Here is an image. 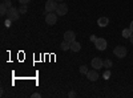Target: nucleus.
<instances>
[{
    "label": "nucleus",
    "mask_w": 133,
    "mask_h": 98,
    "mask_svg": "<svg viewBox=\"0 0 133 98\" xmlns=\"http://www.w3.org/2000/svg\"><path fill=\"white\" fill-rule=\"evenodd\" d=\"M80 49H81V44H80V42H77L76 40L73 42H71V50L72 52H79Z\"/></svg>",
    "instance_id": "nucleus-11"
},
{
    "label": "nucleus",
    "mask_w": 133,
    "mask_h": 98,
    "mask_svg": "<svg viewBox=\"0 0 133 98\" xmlns=\"http://www.w3.org/2000/svg\"><path fill=\"white\" fill-rule=\"evenodd\" d=\"M97 24H98V27L104 28V27H107V25L109 24V19H108V17H100V19L97 20Z\"/></svg>",
    "instance_id": "nucleus-10"
},
{
    "label": "nucleus",
    "mask_w": 133,
    "mask_h": 98,
    "mask_svg": "<svg viewBox=\"0 0 133 98\" xmlns=\"http://www.w3.org/2000/svg\"><path fill=\"white\" fill-rule=\"evenodd\" d=\"M31 97H32V98H40V97H41V94H40V93H33Z\"/></svg>",
    "instance_id": "nucleus-20"
},
{
    "label": "nucleus",
    "mask_w": 133,
    "mask_h": 98,
    "mask_svg": "<svg viewBox=\"0 0 133 98\" xmlns=\"http://www.w3.org/2000/svg\"><path fill=\"white\" fill-rule=\"evenodd\" d=\"M45 23L48 25H55V24L57 23V13L47 12V15H45Z\"/></svg>",
    "instance_id": "nucleus-2"
},
{
    "label": "nucleus",
    "mask_w": 133,
    "mask_h": 98,
    "mask_svg": "<svg viewBox=\"0 0 133 98\" xmlns=\"http://www.w3.org/2000/svg\"><path fill=\"white\" fill-rule=\"evenodd\" d=\"M87 77L89 81H97L98 80V73H97V69H92L87 73Z\"/></svg>",
    "instance_id": "nucleus-9"
},
{
    "label": "nucleus",
    "mask_w": 133,
    "mask_h": 98,
    "mask_svg": "<svg viewBox=\"0 0 133 98\" xmlns=\"http://www.w3.org/2000/svg\"><path fill=\"white\" fill-rule=\"evenodd\" d=\"M132 33H133V32H132L130 28H125V29L123 31V37H124V39H129V37L132 36Z\"/></svg>",
    "instance_id": "nucleus-12"
},
{
    "label": "nucleus",
    "mask_w": 133,
    "mask_h": 98,
    "mask_svg": "<svg viewBox=\"0 0 133 98\" xmlns=\"http://www.w3.org/2000/svg\"><path fill=\"white\" fill-rule=\"evenodd\" d=\"M96 39H97V37H96L95 35H92V36H91V41H96Z\"/></svg>",
    "instance_id": "nucleus-23"
},
{
    "label": "nucleus",
    "mask_w": 133,
    "mask_h": 98,
    "mask_svg": "<svg viewBox=\"0 0 133 98\" xmlns=\"http://www.w3.org/2000/svg\"><path fill=\"white\" fill-rule=\"evenodd\" d=\"M29 2H31V0H19V3H20V4H28Z\"/></svg>",
    "instance_id": "nucleus-21"
},
{
    "label": "nucleus",
    "mask_w": 133,
    "mask_h": 98,
    "mask_svg": "<svg viewBox=\"0 0 133 98\" xmlns=\"http://www.w3.org/2000/svg\"><path fill=\"white\" fill-rule=\"evenodd\" d=\"M113 53H115V56L118 57V58H124L127 56V48L123 47V45H118L113 49Z\"/></svg>",
    "instance_id": "nucleus-3"
},
{
    "label": "nucleus",
    "mask_w": 133,
    "mask_h": 98,
    "mask_svg": "<svg viewBox=\"0 0 133 98\" xmlns=\"http://www.w3.org/2000/svg\"><path fill=\"white\" fill-rule=\"evenodd\" d=\"M7 12H8V7L4 3H2V4H0V15L4 16V15H7Z\"/></svg>",
    "instance_id": "nucleus-13"
},
{
    "label": "nucleus",
    "mask_w": 133,
    "mask_h": 98,
    "mask_svg": "<svg viewBox=\"0 0 133 98\" xmlns=\"http://www.w3.org/2000/svg\"><path fill=\"white\" fill-rule=\"evenodd\" d=\"M68 49H71V42H68V41H63L61 42V50H68Z\"/></svg>",
    "instance_id": "nucleus-14"
},
{
    "label": "nucleus",
    "mask_w": 133,
    "mask_h": 98,
    "mask_svg": "<svg viewBox=\"0 0 133 98\" xmlns=\"http://www.w3.org/2000/svg\"><path fill=\"white\" fill-rule=\"evenodd\" d=\"M57 2L56 0H47L45 3V11L47 12H56V8H57Z\"/></svg>",
    "instance_id": "nucleus-4"
},
{
    "label": "nucleus",
    "mask_w": 133,
    "mask_h": 98,
    "mask_svg": "<svg viewBox=\"0 0 133 98\" xmlns=\"http://www.w3.org/2000/svg\"><path fill=\"white\" fill-rule=\"evenodd\" d=\"M95 47L98 50H105L107 49V40L103 39V37H97L96 41H95Z\"/></svg>",
    "instance_id": "nucleus-5"
},
{
    "label": "nucleus",
    "mask_w": 133,
    "mask_h": 98,
    "mask_svg": "<svg viewBox=\"0 0 133 98\" xmlns=\"http://www.w3.org/2000/svg\"><path fill=\"white\" fill-rule=\"evenodd\" d=\"M56 2H64V0H56Z\"/></svg>",
    "instance_id": "nucleus-26"
},
{
    "label": "nucleus",
    "mask_w": 133,
    "mask_h": 98,
    "mask_svg": "<svg viewBox=\"0 0 133 98\" xmlns=\"http://www.w3.org/2000/svg\"><path fill=\"white\" fill-rule=\"evenodd\" d=\"M130 29H132V32H133V21H132V23H130V27H129Z\"/></svg>",
    "instance_id": "nucleus-25"
},
{
    "label": "nucleus",
    "mask_w": 133,
    "mask_h": 98,
    "mask_svg": "<svg viewBox=\"0 0 133 98\" xmlns=\"http://www.w3.org/2000/svg\"><path fill=\"white\" fill-rule=\"evenodd\" d=\"M91 65H92L93 69H100V68H104V61L100 58V57H95V58L92 60Z\"/></svg>",
    "instance_id": "nucleus-6"
},
{
    "label": "nucleus",
    "mask_w": 133,
    "mask_h": 98,
    "mask_svg": "<svg viewBox=\"0 0 133 98\" xmlns=\"http://www.w3.org/2000/svg\"><path fill=\"white\" fill-rule=\"evenodd\" d=\"M109 77H110V70L107 69V70L104 72V78H105V80H109Z\"/></svg>",
    "instance_id": "nucleus-18"
},
{
    "label": "nucleus",
    "mask_w": 133,
    "mask_h": 98,
    "mask_svg": "<svg viewBox=\"0 0 133 98\" xmlns=\"http://www.w3.org/2000/svg\"><path fill=\"white\" fill-rule=\"evenodd\" d=\"M129 40H130V42H132V44H133V33H132V36L129 37Z\"/></svg>",
    "instance_id": "nucleus-24"
},
{
    "label": "nucleus",
    "mask_w": 133,
    "mask_h": 98,
    "mask_svg": "<svg viewBox=\"0 0 133 98\" xmlns=\"http://www.w3.org/2000/svg\"><path fill=\"white\" fill-rule=\"evenodd\" d=\"M104 68H107V69L112 68V61H110V60H105L104 61Z\"/></svg>",
    "instance_id": "nucleus-17"
},
{
    "label": "nucleus",
    "mask_w": 133,
    "mask_h": 98,
    "mask_svg": "<svg viewBox=\"0 0 133 98\" xmlns=\"http://www.w3.org/2000/svg\"><path fill=\"white\" fill-rule=\"evenodd\" d=\"M7 16L11 21H16L19 20V16H20V12H19V9L15 8V7H11L8 9V12H7Z\"/></svg>",
    "instance_id": "nucleus-1"
},
{
    "label": "nucleus",
    "mask_w": 133,
    "mask_h": 98,
    "mask_svg": "<svg viewBox=\"0 0 133 98\" xmlns=\"http://www.w3.org/2000/svg\"><path fill=\"white\" fill-rule=\"evenodd\" d=\"M75 39H76V35H75V32H73V31H66L65 33H64V40H65V41L73 42Z\"/></svg>",
    "instance_id": "nucleus-8"
},
{
    "label": "nucleus",
    "mask_w": 133,
    "mask_h": 98,
    "mask_svg": "<svg viewBox=\"0 0 133 98\" xmlns=\"http://www.w3.org/2000/svg\"><path fill=\"white\" fill-rule=\"evenodd\" d=\"M9 25H11V20L8 19V20L5 21V27H9Z\"/></svg>",
    "instance_id": "nucleus-22"
},
{
    "label": "nucleus",
    "mask_w": 133,
    "mask_h": 98,
    "mask_svg": "<svg viewBox=\"0 0 133 98\" xmlns=\"http://www.w3.org/2000/svg\"><path fill=\"white\" fill-rule=\"evenodd\" d=\"M76 95H77V94H76V92H73V90L68 93V97H71V98H73V97H76Z\"/></svg>",
    "instance_id": "nucleus-19"
},
{
    "label": "nucleus",
    "mask_w": 133,
    "mask_h": 98,
    "mask_svg": "<svg viewBox=\"0 0 133 98\" xmlns=\"http://www.w3.org/2000/svg\"><path fill=\"white\" fill-rule=\"evenodd\" d=\"M19 12H20V15H24L27 12V4H21L19 8Z\"/></svg>",
    "instance_id": "nucleus-15"
},
{
    "label": "nucleus",
    "mask_w": 133,
    "mask_h": 98,
    "mask_svg": "<svg viewBox=\"0 0 133 98\" xmlns=\"http://www.w3.org/2000/svg\"><path fill=\"white\" fill-rule=\"evenodd\" d=\"M56 13L59 16L66 15V13H68V5H66V4H59L57 8H56Z\"/></svg>",
    "instance_id": "nucleus-7"
},
{
    "label": "nucleus",
    "mask_w": 133,
    "mask_h": 98,
    "mask_svg": "<svg viewBox=\"0 0 133 98\" xmlns=\"http://www.w3.org/2000/svg\"><path fill=\"white\" fill-rule=\"evenodd\" d=\"M79 70H80V73H81V74H85V76H87V73H88V72H89V69H88V68L85 66V65L80 66V69H79Z\"/></svg>",
    "instance_id": "nucleus-16"
}]
</instances>
